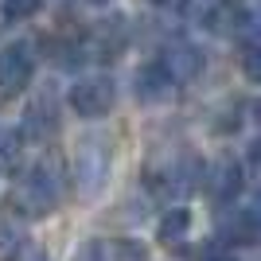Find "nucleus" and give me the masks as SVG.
<instances>
[{
  "label": "nucleus",
  "instance_id": "obj_1",
  "mask_svg": "<svg viewBox=\"0 0 261 261\" xmlns=\"http://www.w3.org/2000/svg\"><path fill=\"white\" fill-rule=\"evenodd\" d=\"M16 211L23 218H43L59 207L63 199V172H59V160H39L35 168H28V175L16 187Z\"/></svg>",
  "mask_w": 261,
  "mask_h": 261
},
{
  "label": "nucleus",
  "instance_id": "obj_2",
  "mask_svg": "<svg viewBox=\"0 0 261 261\" xmlns=\"http://www.w3.org/2000/svg\"><path fill=\"white\" fill-rule=\"evenodd\" d=\"M203 172H207L203 156L175 152L168 164H160V168L148 172V187H152L156 195H164V199H179V195H191V191L203 184Z\"/></svg>",
  "mask_w": 261,
  "mask_h": 261
},
{
  "label": "nucleus",
  "instance_id": "obj_3",
  "mask_svg": "<svg viewBox=\"0 0 261 261\" xmlns=\"http://www.w3.org/2000/svg\"><path fill=\"white\" fill-rule=\"evenodd\" d=\"M66 101H70V109H74L78 117L98 121V117H109V113H113L117 86H113V78H106V74H90V78H78L74 86H70Z\"/></svg>",
  "mask_w": 261,
  "mask_h": 261
},
{
  "label": "nucleus",
  "instance_id": "obj_4",
  "mask_svg": "<svg viewBox=\"0 0 261 261\" xmlns=\"http://www.w3.org/2000/svg\"><path fill=\"white\" fill-rule=\"evenodd\" d=\"M35 74V55L28 43H8L0 51V98H16Z\"/></svg>",
  "mask_w": 261,
  "mask_h": 261
},
{
  "label": "nucleus",
  "instance_id": "obj_5",
  "mask_svg": "<svg viewBox=\"0 0 261 261\" xmlns=\"http://www.w3.org/2000/svg\"><path fill=\"white\" fill-rule=\"evenodd\" d=\"M156 63L168 70V78H172L175 86H184V82H195L199 74H203V51H199L195 43H184V39H175V43L164 47V55L156 59Z\"/></svg>",
  "mask_w": 261,
  "mask_h": 261
},
{
  "label": "nucleus",
  "instance_id": "obj_6",
  "mask_svg": "<svg viewBox=\"0 0 261 261\" xmlns=\"http://www.w3.org/2000/svg\"><path fill=\"white\" fill-rule=\"evenodd\" d=\"M218 242H222V246H253V242H257V211L253 207H234L218 222Z\"/></svg>",
  "mask_w": 261,
  "mask_h": 261
},
{
  "label": "nucleus",
  "instance_id": "obj_7",
  "mask_svg": "<svg viewBox=\"0 0 261 261\" xmlns=\"http://www.w3.org/2000/svg\"><path fill=\"white\" fill-rule=\"evenodd\" d=\"M55 133H59V106H55L51 98H39L35 106H28L20 137H28V141H47Z\"/></svg>",
  "mask_w": 261,
  "mask_h": 261
},
{
  "label": "nucleus",
  "instance_id": "obj_8",
  "mask_svg": "<svg viewBox=\"0 0 261 261\" xmlns=\"http://www.w3.org/2000/svg\"><path fill=\"white\" fill-rule=\"evenodd\" d=\"M106 168H109V152L101 148V144H86V148L78 152V164H74L78 187H82L86 195H94V191L101 187V179H106Z\"/></svg>",
  "mask_w": 261,
  "mask_h": 261
},
{
  "label": "nucleus",
  "instance_id": "obj_9",
  "mask_svg": "<svg viewBox=\"0 0 261 261\" xmlns=\"http://www.w3.org/2000/svg\"><path fill=\"white\" fill-rule=\"evenodd\" d=\"M211 179V191H215V199L218 203H234L238 199V191H242V164L238 160H218L215 168H207L203 172Z\"/></svg>",
  "mask_w": 261,
  "mask_h": 261
},
{
  "label": "nucleus",
  "instance_id": "obj_10",
  "mask_svg": "<svg viewBox=\"0 0 261 261\" xmlns=\"http://www.w3.org/2000/svg\"><path fill=\"white\" fill-rule=\"evenodd\" d=\"M172 78H168V70H164L160 63H148V66H141V74H137V98L141 101H160V98H168L172 94Z\"/></svg>",
  "mask_w": 261,
  "mask_h": 261
},
{
  "label": "nucleus",
  "instance_id": "obj_11",
  "mask_svg": "<svg viewBox=\"0 0 261 261\" xmlns=\"http://www.w3.org/2000/svg\"><path fill=\"white\" fill-rule=\"evenodd\" d=\"M230 12V0H187V16L203 28H226Z\"/></svg>",
  "mask_w": 261,
  "mask_h": 261
},
{
  "label": "nucleus",
  "instance_id": "obj_12",
  "mask_svg": "<svg viewBox=\"0 0 261 261\" xmlns=\"http://www.w3.org/2000/svg\"><path fill=\"white\" fill-rule=\"evenodd\" d=\"M187 230H191V211L187 207H172L160 218V230H156V234H160L164 246H175V242H184Z\"/></svg>",
  "mask_w": 261,
  "mask_h": 261
},
{
  "label": "nucleus",
  "instance_id": "obj_13",
  "mask_svg": "<svg viewBox=\"0 0 261 261\" xmlns=\"http://www.w3.org/2000/svg\"><path fill=\"white\" fill-rule=\"evenodd\" d=\"M106 261H148V246L137 242V238L106 242Z\"/></svg>",
  "mask_w": 261,
  "mask_h": 261
},
{
  "label": "nucleus",
  "instance_id": "obj_14",
  "mask_svg": "<svg viewBox=\"0 0 261 261\" xmlns=\"http://www.w3.org/2000/svg\"><path fill=\"white\" fill-rule=\"evenodd\" d=\"M20 148H23V137L16 129H8V125H0V172H16Z\"/></svg>",
  "mask_w": 261,
  "mask_h": 261
},
{
  "label": "nucleus",
  "instance_id": "obj_15",
  "mask_svg": "<svg viewBox=\"0 0 261 261\" xmlns=\"http://www.w3.org/2000/svg\"><path fill=\"white\" fill-rule=\"evenodd\" d=\"M23 253V234L12 218H0V261H16Z\"/></svg>",
  "mask_w": 261,
  "mask_h": 261
},
{
  "label": "nucleus",
  "instance_id": "obj_16",
  "mask_svg": "<svg viewBox=\"0 0 261 261\" xmlns=\"http://www.w3.org/2000/svg\"><path fill=\"white\" fill-rule=\"evenodd\" d=\"M43 8V0H4V16L8 20H28Z\"/></svg>",
  "mask_w": 261,
  "mask_h": 261
},
{
  "label": "nucleus",
  "instance_id": "obj_17",
  "mask_svg": "<svg viewBox=\"0 0 261 261\" xmlns=\"http://www.w3.org/2000/svg\"><path fill=\"white\" fill-rule=\"evenodd\" d=\"M242 66H246V78H250V82H257V78H261V66H257V43H253V39H246Z\"/></svg>",
  "mask_w": 261,
  "mask_h": 261
},
{
  "label": "nucleus",
  "instance_id": "obj_18",
  "mask_svg": "<svg viewBox=\"0 0 261 261\" xmlns=\"http://www.w3.org/2000/svg\"><path fill=\"white\" fill-rule=\"evenodd\" d=\"M195 261H234V253H230L222 242H211V246H203V250L195 253Z\"/></svg>",
  "mask_w": 261,
  "mask_h": 261
},
{
  "label": "nucleus",
  "instance_id": "obj_19",
  "mask_svg": "<svg viewBox=\"0 0 261 261\" xmlns=\"http://www.w3.org/2000/svg\"><path fill=\"white\" fill-rule=\"evenodd\" d=\"M246 160H250V168H257V141H253L250 148H246Z\"/></svg>",
  "mask_w": 261,
  "mask_h": 261
},
{
  "label": "nucleus",
  "instance_id": "obj_20",
  "mask_svg": "<svg viewBox=\"0 0 261 261\" xmlns=\"http://www.w3.org/2000/svg\"><path fill=\"white\" fill-rule=\"evenodd\" d=\"M23 261H51V257H47V253H39V250H32V253H28Z\"/></svg>",
  "mask_w": 261,
  "mask_h": 261
},
{
  "label": "nucleus",
  "instance_id": "obj_21",
  "mask_svg": "<svg viewBox=\"0 0 261 261\" xmlns=\"http://www.w3.org/2000/svg\"><path fill=\"white\" fill-rule=\"evenodd\" d=\"M90 4H109V0H90Z\"/></svg>",
  "mask_w": 261,
  "mask_h": 261
}]
</instances>
